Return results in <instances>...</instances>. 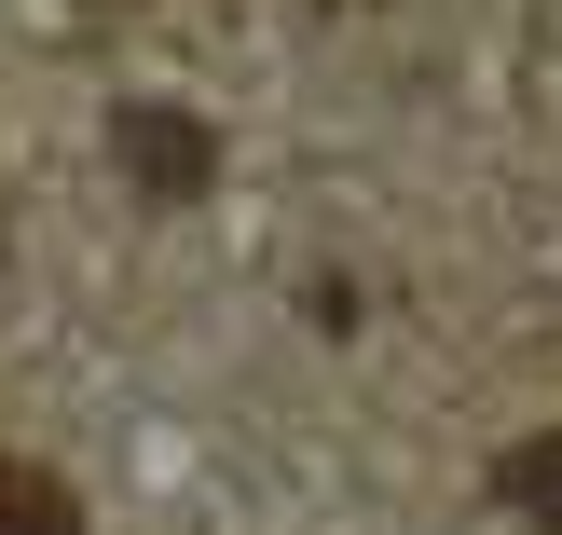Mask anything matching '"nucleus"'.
Here are the masks:
<instances>
[{
    "label": "nucleus",
    "instance_id": "obj_2",
    "mask_svg": "<svg viewBox=\"0 0 562 535\" xmlns=\"http://www.w3.org/2000/svg\"><path fill=\"white\" fill-rule=\"evenodd\" d=\"M494 509L536 522V535H562V426H536V439H508V454H494Z\"/></svg>",
    "mask_w": 562,
    "mask_h": 535
},
{
    "label": "nucleus",
    "instance_id": "obj_1",
    "mask_svg": "<svg viewBox=\"0 0 562 535\" xmlns=\"http://www.w3.org/2000/svg\"><path fill=\"white\" fill-rule=\"evenodd\" d=\"M110 152H124V179L151 192V207H192V192H220V137L192 124V110H124V124H110Z\"/></svg>",
    "mask_w": 562,
    "mask_h": 535
},
{
    "label": "nucleus",
    "instance_id": "obj_3",
    "mask_svg": "<svg viewBox=\"0 0 562 535\" xmlns=\"http://www.w3.org/2000/svg\"><path fill=\"white\" fill-rule=\"evenodd\" d=\"M0 535H82V494L55 467H0Z\"/></svg>",
    "mask_w": 562,
    "mask_h": 535
}]
</instances>
